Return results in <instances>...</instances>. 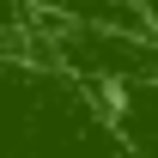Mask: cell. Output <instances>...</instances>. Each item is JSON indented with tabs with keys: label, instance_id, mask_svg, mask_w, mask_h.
<instances>
[{
	"label": "cell",
	"instance_id": "3957f363",
	"mask_svg": "<svg viewBox=\"0 0 158 158\" xmlns=\"http://www.w3.org/2000/svg\"><path fill=\"white\" fill-rule=\"evenodd\" d=\"M31 12H49L55 24H122V31H146L134 0H24Z\"/></svg>",
	"mask_w": 158,
	"mask_h": 158
},
{
	"label": "cell",
	"instance_id": "6da1fadb",
	"mask_svg": "<svg viewBox=\"0 0 158 158\" xmlns=\"http://www.w3.org/2000/svg\"><path fill=\"white\" fill-rule=\"evenodd\" d=\"M43 49L67 67V73L91 79V85H140L158 79V37L152 31H122V24H49Z\"/></svg>",
	"mask_w": 158,
	"mask_h": 158
},
{
	"label": "cell",
	"instance_id": "7a4b0ae2",
	"mask_svg": "<svg viewBox=\"0 0 158 158\" xmlns=\"http://www.w3.org/2000/svg\"><path fill=\"white\" fill-rule=\"evenodd\" d=\"M110 116H116V134L128 140L134 158H158V79L122 85L116 103H110Z\"/></svg>",
	"mask_w": 158,
	"mask_h": 158
}]
</instances>
